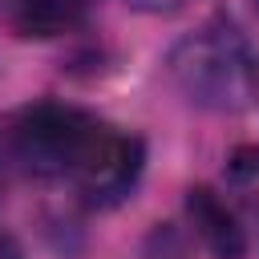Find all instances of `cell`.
<instances>
[{
	"instance_id": "obj_1",
	"label": "cell",
	"mask_w": 259,
	"mask_h": 259,
	"mask_svg": "<svg viewBox=\"0 0 259 259\" xmlns=\"http://www.w3.org/2000/svg\"><path fill=\"white\" fill-rule=\"evenodd\" d=\"M101 121L77 105L36 101L0 117V166H12L32 178L73 174L93 130Z\"/></svg>"
},
{
	"instance_id": "obj_2",
	"label": "cell",
	"mask_w": 259,
	"mask_h": 259,
	"mask_svg": "<svg viewBox=\"0 0 259 259\" xmlns=\"http://www.w3.org/2000/svg\"><path fill=\"white\" fill-rule=\"evenodd\" d=\"M170 77L202 109H239L255 93V61L231 24H206L178 40L170 53Z\"/></svg>"
},
{
	"instance_id": "obj_3",
	"label": "cell",
	"mask_w": 259,
	"mask_h": 259,
	"mask_svg": "<svg viewBox=\"0 0 259 259\" xmlns=\"http://www.w3.org/2000/svg\"><path fill=\"white\" fill-rule=\"evenodd\" d=\"M142 162H146L142 138L121 134V130L101 121L69 178L81 186V194L89 202H117L134 190V182L142 174Z\"/></svg>"
},
{
	"instance_id": "obj_4",
	"label": "cell",
	"mask_w": 259,
	"mask_h": 259,
	"mask_svg": "<svg viewBox=\"0 0 259 259\" xmlns=\"http://www.w3.org/2000/svg\"><path fill=\"white\" fill-rule=\"evenodd\" d=\"M186 214H190L198 239H202L219 259H239V255H243L247 239H243V227H239L235 210L227 206V198H219V194L206 190V186H194V190L186 194Z\"/></svg>"
},
{
	"instance_id": "obj_5",
	"label": "cell",
	"mask_w": 259,
	"mask_h": 259,
	"mask_svg": "<svg viewBox=\"0 0 259 259\" xmlns=\"http://www.w3.org/2000/svg\"><path fill=\"white\" fill-rule=\"evenodd\" d=\"M89 8L93 0H12V28L28 40H53L73 32Z\"/></svg>"
},
{
	"instance_id": "obj_6",
	"label": "cell",
	"mask_w": 259,
	"mask_h": 259,
	"mask_svg": "<svg viewBox=\"0 0 259 259\" xmlns=\"http://www.w3.org/2000/svg\"><path fill=\"white\" fill-rule=\"evenodd\" d=\"M134 8H142V12H174V8H182L186 0H130Z\"/></svg>"
},
{
	"instance_id": "obj_7",
	"label": "cell",
	"mask_w": 259,
	"mask_h": 259,
	"mask_svg": "<svg viewBox=\"0 0 259 259\" xmlns=\"http://www.w3.org/2000/svg\"><path fill=\"white\" fill-rule=\"evenodd\" d=\"M0 259H24L20 243H16L12 235H4V231H0Z\"/></svg>"
},
{
	"instance_id": "obj_8",
	"label": "cell",
	"mask_w": 259,
	"mask_h": 259,
	"mask_svg": "<svg viewBox=\"0 0 259 259\" xmlns=\"http://www.w3.org/2000/svg\"><path fill=\"white\" fill-rule=\"evenodd\" d=\"M0 170H4V166H0Z\"/></svg>"
}]
</instances>
